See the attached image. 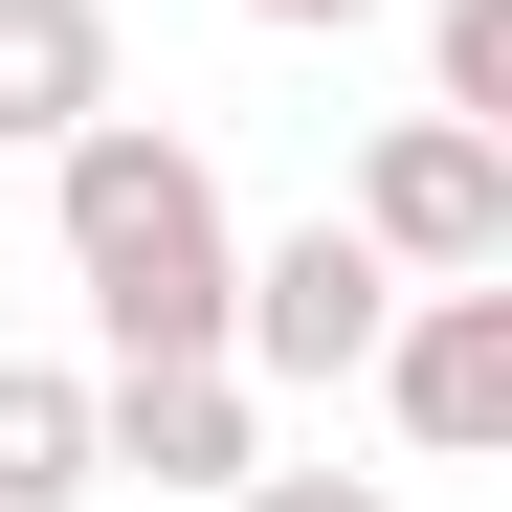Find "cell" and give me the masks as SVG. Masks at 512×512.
<instances>
[{
	"label": "cell",
	"mask_w": 512,
	"mask_h": 512,
	"mask_svg": "<svg viewBox=\"0 0 512 512\" xmlns=\"http://www.w3.org/2000/svg\"><path fill=\"white\" fill-rule=\"evenodd\" d=\"M112 90H134V67H112V0H0V156L90 134Z\"/></svg>",
	"instance_id": "obj_6"
},
{
	"label": "cell",
	"mask_w": 512,
	"mask_h": 512,
	"mask_svg": "<svg viewBox=\"0 0 512 512\" xmlns=\"http://www.w3.org/2000/svg\"><path fill=\"white\" fill-rule=\"evenodd\" d=\"M45 245H67V290H90L112 357H223V290H245V223H223V156L179 112H90V134H45Z\"/></svg>",
	"instance_id": "obj_1"
},
{
	"label": "cell",
	"mask_w": 512,
	"mask_h": 512,
	"mask_svg": "<svg viewBox=\"0 0 512 512\" xmlns=\"http://www.w3.org/2000/svg\"><path fill=\"white\" fill-rule=\"evenodd\" d=\"M334 223H357L401 290L512 268V134H468V112H379V134H357V201H334Z\"/></svg>",
	"instance_id": "obj_2"
},
{
	"label": "cell",
	"mask_w": 512,
	"mask_h": 512,
	"mask_svg": "<svg viewBox=\"0 0 512 512\" xmlns=\"http://www.w3.org/2000/svg\"><path fill=\"white\" fill-rule=\"evenodd\" d=\"M379 312H401V268H379V245H357V223H290V245H245L223 357L268 379V401H334V379L379 357Z\"/></svg>",
	"instance_id": "obj_4"
},
{
	"label": "cell",
	"mask_w": 512,
	"mask_h": 512,
	"mask_svg": "<svg viewBox=\"0 0 512 512\" xmlns=\"http://www.w3.org/2000/svg\"><path fill=\"white\" fill-rule=\"evenodd\" d=\"M223 512H401V490H379V468H245Z\"/></svg>",
	"instance_id": "obj_9"
},
{
	"label": "cell",
	"mask_w": 512,
	"mask_h": 512,
	"mask_svg": "<svg viewBox=\"0 0 512 512\" xmlns=\"http://www.w3.org/2000/svg\"><path fill=\"white\" fill-rule=\"evenodd\" d=\"M67 490H112L90 468V379H67V357H0V512H67Z\"/></svg>",
	"instance_id": "obj_7"
},
{
	"label": "cell",
	"mask_w": 512,
	"mask_h": 512,
	"mask_svg": "<svg viewBox=\"0 0 512 512\" xmlns=\"http://www.w3.org/2000/svg\"><path fill=\"white\" fill-rule=\"evenodd\" d=\"M245 23H290V45H334V23H379V0H245Z\"/></svg>",
	"instance_id": "obj_10"
},
{
	"label": "cell",
	"mask_w": 512,
	"mask_h": 512,
	"mask_svg": "<svg viewBox=\"0 0 512 512\" xmlns=\"http://www.w3.org/2000/svg\"><path fill=\"white\" fill-rule=\"evenodd\" d=\"M423 112L512 134V0H423Z\"/></svg>",
	"instance_id": "obj_8"
},
{
	"label": "cell",
	"mask_w": 512,
	"mask_h": 512,
	"mask_svg": "<svg viewBox=\"0 0 512 512\" xmlns=\"http://www.w3.org/2000/svg\"><path fill=\"white\" fill-rule=\"evenodd\" d=\"M90 468H134V490H245V468H268V379H245V357H112V379H90Z\"/></svg>",
	"instance_id": "obj_5"
},
{
	"label": "cell",
	"mask_w": 512,
	"mask_h": 512,
	"mask_svg": "<svg viewBox=\"0 0 512 512\" xmlns=\"http://www.w3.org/2000/svg\"><path fill=\"white\" fill-rule=\"evenodd\" d=\"M357 379H379V423H401L423 468H490V446H512V268H446V290H401Z\"/></svg>",
	"instance_id": "obj_3"
}]
</instances>
